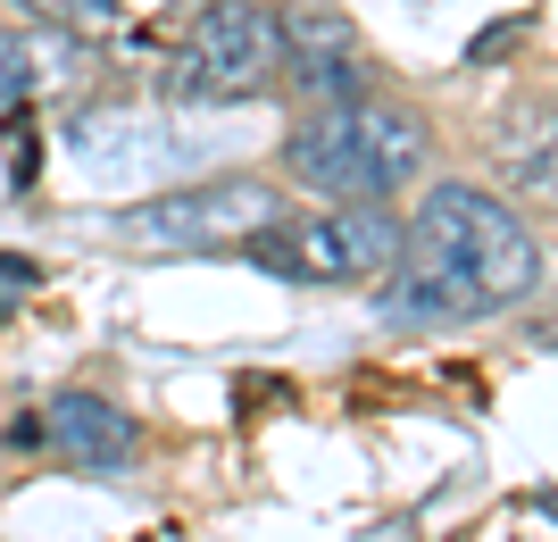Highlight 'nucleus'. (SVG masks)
Masks as SVG:
<instances>
[{"mask_svg":"<svg viewBox=\"0 0 558 542\" xmlns=\"http://www.w3.org/2000/svg\"><path fill=\"white\" fill-rule=\"evenodd\" d=\"M542 284V251L509 201L475 184H434L400 234V267L384 284L392 317H492Z\"/></svg>","mask_w":558,"mask_h":542,"instance_id":"1","label":"nucleus"},{"mask_svg":"<svg viewBox=\"0 0 558 542\" xmlns=\"http://www.w3.org/2000/svg\"><path fill=\"white\" fill-rule=\"evenodd\" d=\"M283 167L301 176L308 192H333V201H384L425 167V125L392 100H326L301 134L283 142Z\"/></svg>","mask_w":558,"mask_h":542,"instance_id":"2","label":"nucleus"},{"mask_svg":"<svg viewBox=\"0 0 558 542\" xmlns=\"http://www.w3.org/2000/svg\"><path fill=\"white\" fill-rule=\"evenodd\" d=\"M242 260L283 284H359V276H392L400 267V226L375 201H350L333 217H267L242 242Z\"/></svg>","mask_w":558,"mask_h":542,"instance_id":"3","label":"nucleus"},{"mask_svg":"<svg viewBox=\"0 0 558 542\" xmlns=\"http://www.w3.org/2000/svg\"><path fill=\"white\" fill-rule=\"evenodd\" d=\"M283 75V25L258 0H209L167 59L175 100H258Z\"/></svg>","mask_w":558,"mask_h":542,"instance_id":"4","label":"nucleus"},{"mask_svg":"<svg viewBox=\"0 0 558 542\" xmlns=\"http://www.w3.org/2000/svg\"><path fill=\"white\" fill-rule=\"evenodd\" d=\"M267 217H276V192L233 176V184L167 192V201L125 209V242H150V251H242Z\"/></svg>","mask_w":558,"mask_h":542,"instance_id":"5","label":"nucleus"},{"mask_svg":"<svg viewBox=\"0 0 558 542\" xmlns=\"http://www.w3.org/2000/svg\"><path fill=\"white\" fill-rule=\"evenodd\" d=\"M283 68L301 75V93L317 100H359L367 93V43L350 34V17L333 9H301L283 25Z\"/></svg>","mask_w":558,"mask_h":542,"instance_id":"6","label":"nucleus"},{"mask_svg":"<svg viewBox=\"0 0 558 542\" xmlns=\"http://www.w3.org/2000/svg\"><path fill=\"white\" fill-rule=\"evenodd\" d=\"M43 443L59 450V459H75V468H93V475H125L142 434H134V418L117 401H100V393H59L50 418H43Z\"/></svg>","mask_w":558,"mask_h":542,"instance_id":"7","label":"nucleus"},{"mask_svg":"<svg viewBox=\"0 0 558 542\" xmlns=\"http://www.w3.org/2000/svg\"><path fill=\"white\" fill-rule=\"evenodd\" d=\"M492 167H500V184L525 192V201H558V109H517V118L492 134Z\"/></svg>","mask_w":558,"mask_h":542,"instance_id":"8","label":"nucleus"},{"mask_svg":"<svg viewBox=\"0 0 558 542\" xmlns=\"http://www.w3.org/2000/svg\"><path fill=\"white\" fill-rule=\"evenodd\" d=\"M167 17H175V0H75L68 9V25H84L109 50H150Z\"/></svg>","mask_w":558,"mask_h":542,"instance_id":"9","label":"nucleus"},{"mask_svg":"<svg viewBox=\"0 0 558 542\" xmlns=\"http://www.w3.org/2000/svg\"><path fill=\"white\" fill-rule=\"evenodd\" d=\"M34 84H43V68H34V43H0V93H34Z\"/></svg>","mask_w":558,"mask_h":542,"instance_id":"10","label":"nucleus"},{"mask_svg":"<svg viewBox=\"0 0 558 542\" xmlns=\"http://www.w3.org/2000/svg\"><path fill=\"white\" fill-rule=\"evenodd\" d=\"M34 167H43V142H25V125H9V176H34Z\"/></svg>","mask_w":558,"mask_h":542,"instance_id":"11","label":"nucleus"},{"mask_svg":"<svg viewBox=\"0 0 558 542\" xmlns=\"http://www.w3.org/2000/svg\"><path fill=\"white\" fill-rule=\"evenodd\" d=\"M9 9H17L25 25H68V9H75V0H9Z\"/></svg>","mask_w":558,"mask_h":542,"instance_id":"12","label":"nucleus"},{"mask_svg":"<svg viewBox=\"0 0 558 542\" xmlns=\"http://www.w3.org/2000/svg\"><path fill=\"white\" fill-rule=\"evenodd\" d=\"M0 284H34V260H0Z\"/></svg>","mask_w":558,"mask_h":542,"instance_id":"13","label":"nucleus"},{"mask_svg":"<svg viewBox=\"0 0 558 542\" xmlns=\"http://www.w3.org/2000/svg\"><path fill=\"white\" fill-rule=\"evenodd\" d=\"M534 334H542V351H558V317H542V326H534Z\"/></svg>","mask_w":558,"mask_h":542,"instance_id":"14","label":"nucleus"}]
</instances>
